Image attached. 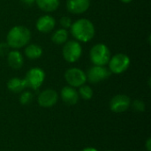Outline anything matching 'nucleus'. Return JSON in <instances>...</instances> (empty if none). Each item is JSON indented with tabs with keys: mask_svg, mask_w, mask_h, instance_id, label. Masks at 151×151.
Returning <instances> with one entry per match:
<instances>
[{
	"mask_svg": "<svg viewBox=\"0 0 151 151\" xmlns=\"http://www.w3.org/2000/svg\"><path fill=\"white\" fill-rule=\"evenodd\" d=\"M38 7L46 12H51L56 11L59 6V0H35Z\"/></svg>",
	"mask_w": 151,
	"mask_h": 151,
	"instance_id": "f3484780",
	"label": "nucleus"
},
{
	"mask_svg": "<svg viewBox=\"0 0 151 151\" xmlns=\"http://www.w3.org/2000/svg\"><path fill=\"white\" fill-rule=\"evenodd\" d=\"M106 151H114V150H106Z\"/></svg>",
	"mask_w": 151,
	"mask_h": 151,
	"instance_id": "cd10ccee",
	"label": "nucleus"
},
{
	"mask_svg": "<svg viewBox=\"0 0 151 151\" xmlns=\"http://www.w3.org/2000/svg\"><path fill=\"white\" fill-rule=\"evenodd\" d=\"M60 97L62 101L68 105H75L80 99V96L75 88L71 86L64 87L60 91Z\"/></svg>",
	"mask_w": 151,
	"mask_h": 151,
	"instance_id": "9b49d317",
	"label": "nucleus"
},
{
	"mask_svg": "<svg viewBox=\"0 0 151 151\" xmlns=\"http://www.w3.org/2000/svg\"><path fill=\"white\" fill-rule=\"evenodd\" d=\"M30 40L31 32L24 26H15L12 27L6 36V43L12 49L23 48L29 43Z\"/></svg>",
	"mask_w": 151,
	"mask_h": 151,
	"instance_id": "f03ea898",
	"label": "nucleus"
},
{
	"mask_svg": "<svg viewBox=\"0 0 151 151\" xmlns=\"http://www.w3.org/2000/svg\"><path fill=\"white\" fill-rule=\"evenodd\" d=\"M33 97V94L30 91H22L19 96V103L22 105H27L32 102Z\"/></svg>",
	"mask_w": 151,
	"mask_h": 151,
	"instance_id": "aec40b11",
	"label": "nucleus"
},
{
	"mask_svg": "<svg viewBox=\"0 0 151 151\" xmlns=\"http://www.w3.org/2000/svg\"><path fill=\"white\" fill-rule=\"evenodd\" d=\"M21 2H22L25 5L30 6V5H33V4L35 3V0H21Z\"/></svg>",
	"mask_w": 151,
	"mask_h": 151,
	"instance_id": "393cba45",
	"label": "nucleus"
},
{
	"mask_svg": "<svg viewBox=\"0 0 151 151\" xmlns=\"http://www.w3.org/2000/svg\"><path fill=\"white\" fill-rule=\"evenodd\" d=\"M27 88V83L24 79H20L18 77H13L10 79L7 82V88L12 93H20L24 91V89Z\"/></svg>",
	"mask_w": 151,
	"mask_h": 151,
	"instance_id": "2eb2a0df",
	"label": "nucleus"
},
{
	"mask_svg": "<svg viewBox=\"0 0 151 151\" xmlns=\"http://www.w3.org/2000/svg\"><path fill=\"white\" fill-rule=\"evenodd\" d=\"M62 54L64 59L68 63H74L82 55V47L78 41H69L64 43Z\"/></svg>",
	"mask_w": 151,
	"mask_h": 151,
	"instance_id": "39448f33",
	"label": "nucleus"
},
{
	"mask_svg": "<svg viewBox=\"0 0 151 151\" xmlns=\"http://www.w3.org/2000/svg\"><path fill=\"white\" fill-rule=\"evenodd\" d=\"M9 46L6 42H0V56L6 55L9 51Z\"/></svg>",
	"mask_w": 151,
	"mask_h": 151,
	"instance_id": "5701e85b",
	"label": "nucleus"
},
{
	"mask_svg": "<svg viewBox=\"0 0 151 151\" xmlns=\"http://www.w3.org/2000/svg\"><path fill=\"white\" fill-rule=\"evenodd\" d=\"M131 106L134 109V111H135L137 112H143L145 111V108H146L144 102L140 100V99L134 100L133 103H131Z\"/></svg>",
	"mask_w": 151,
	"mask_h": 151,
	"instance_id": "412c9836",
	"label": "nucleus"
},
{
	"mask_svg": "<svg viewBox=\"0 0 151 151\" xmlns=\"http://www.w3.org/2000/svg\"><path fill=\"white\" fill-rule=\"evenodd\" d=\"M65 80L68 83V86L73 88H80L86 84L87 74L86 73L77 67H72L66 70L65 73Z\"/></svg>",
	"mask_w": 151,
	"mask_h": 151,
	"instance_id": "423d86ee",
	"label": "nucleus"
},
{
	"mask_svg": "<svg viewBox=\"0 0 151 151\" xmlns=\"http://www.w3.org/2000/svg\"><path fill=\"white\" fill-rule=\"evenodd\" d=\"M59 22H60V25H61L62 28H65V29L70 28L72 24H73V21H72L71 18L68 17V16H63L60 19Z\"/></svg>",
	"mask_w": 151,
	"mask_h": 151,
	"instance_id": "4be33fe9",
	"label": "nucleus"
},
{
	"mask_svg": "<svg viewBox=\"0 0 151 151\" xmlns=\"http://www.w3.org/2000/svg\"><path fill=\"white\" fill-rule=\"evenodd\" d=\"M78 93H79V96L84 100H90L94 95V91H93L92 88L86 84H84L79 88Z\"/></svg>",
	"mask_w": 151,
	"mask_h": 151,
	"instance_id": "6ab92c4d",
	"label": "nucleus"
},
{
	"mask_svg": "<svg viewBox=\"0 0 151 151\" xmlns=\"http://www.w3.org/2000/svg\"><path fill=\"white\" fill-rule=\"evenodd\" d=\"M121 2H123V3H125V4H128V3H131L133 0H120Z\"/></svg>",
	"mask_w": 151,
	"mask_h": 151,
	"instance_id": "bb28decb",
	"label": "nucleus"
},
{
	"mask_svg": "<svg viewBox=\"0 0 151 151\" xmlns=\"http://www.w3.org/2000/svg\"><path fill=\"white\" fill-rule=\"evenodd\" d=\"M145 149L147 151H151V138H148L145 142Z\"/></svg>",
	"mask_w": 151,
	"mask_h": 151,
	"instance_id": "b1692460",
	"label": "nucleus"
},
{
	"mask_svg": "<svg viewBox=\"0 0 151 151\" xmlns=\"http://www.w3.org/2000/svg\"><path fill=\"white\" fill-rule=\"evenodd\" d=\"M26 46L27 47L25 49V55L27 58L35 60L42 57V49L40 45L35 44V43H30V44L28 43Z\"/></svg>",
	"mask_w": 151,
	"mask_h": 151,
	"instance_id": "dca6fc26",
	"label": "nucleus"
},
{
	"mask_svg": "<svg viewBox=\"0 0 151 151\" xmlns=\"http://www.w3.org/2000/svg\"><path fill=\"white\" fill-rule=\"evenodd\" d=\"M90 6V0H67L66 8L73 14H81L88 11Z\"/></svg>",
	"mask_w": 151,
	"mask_h": 151,
	"instance_id": "f8f14e48",
	"label": "nucleus"
},
{
	"mask_svg": "<svg viewBox=\"0 0 151 151\" xmlns=\"http://www.w3.org/2000/svg\"><path fill=\"white\" fill-rule=\"evenodd\" d=\"M58 101V94L52 88H47L42 90L37 98L38 104L42 108H50L54 106Z\"/></svg>",
	"mask_w": 151,
	"mask_h": 151,
	"instance_id": "9d476101",
	"label": "nucleus"
},
{
	"mask_svg": "<svg viewBox=\"0 0 151 151\" xmlns=\"http://www.w3.org/2000/svg\"><path fill=\"white\" fill-rule=\"evenodd\" d=\"M56 26L55 19L50 15H43L36 20V29L41 33H49L54 29Z\"/></svg>",
	"mask_w": 151,
	"mask_h": 151,
	"instance_id": "ddd939ff",
	"label": "nucleus"
},
{
	"mask_svg": "<svg viewBox=\"0 0 151 151\" xmlns=\"http://www.w3.org/2000/svg\"><path fill=\"white\" fill-rule=\"evenodd\" d=\"M86 74H87V81H88L90 83L96 84L108 79L111 76V73L105 66L93 65L88 69Z\"/></svg>",
	"mask_w": 151,
	"mask_h": 151,
	"instance_id": "6e6552de",
	"label": "nucleus"
},
{
	"mask_svg": "<svg viewBox=\"0 0 151 151\" xmlns=\"http://www.w3.org/2000/svg\"><path fill=\"white\" fill-rule=\"evenodd\" d=\"M89 57L94 65L105 66L108 65L111 58V51L109 48L104 43L95 44L89 52Z\"/></svg>",
	"mask_w": 151,
	"mask_h": 151,
	"instance_id": "7ed1b4c3",
	"label": "nucleus"
},
{
	"mask_svg": "<svg viewBox=\"0 0 151 151\" xmlns=\"http://www.w3.org/2000/svg\"><path fill=\"white\" fill-rule=\"evenodd\" d=\"M130 58L123 53H118L111 57L109 61V70L111 73L120 74L126 72L130 66Z\"/></svg>",
	"mask_w": 151,
	"mask_h": 151,
	"instance_id": "20e7f679",
	"label": "nucleus"
},
{
	"mask_svg": "<svg viewBox=\"0 0 151 151\" xmlns=\"http://www.w3.org/2000/svg\"><path fill=\"white\" fill-rule=\"evenodd\" d=\"M67 39H68V32L65 28H59L56 30L51 36V41L58 45L65 43Z\"/></svg>",
	"mask_w": 151,
	"mask_h": 151,
	"instance_id": "a211bd4d",
	"label": "nucleus"
},
{
	"mask_svg": "<svg viewBox=\"0 0 151 151\" xmlns=\"http://www.w3.org/2000/svg\"><path fill=\"white\" fill-rule=\"evenodd\" d=\"M81 151H99L98 150L93 148V147H87V148H84L83 150H81Z\"/></svg>",
	"mask_w": 151,
	"mask_h": 151,
	"instance_id": "a878e982",
	"label": "nucleus"
},
{
	"mask_svg": "<svg viewBox=\"0 0 151 151\" xmlns=\"http://www.w3.org/2000/svg\"><path fill=\"white\" fill-rule=\"evenodd\" d=\"M7 63L11 68L18 70L22 67L24 64V58L19 50H13L7 53Z\"/></svg>",
	"mask_w": 151,
	"mask_h": 151,
	"instance_id": "4468645a",
	"label": "nucleus"
},
{
	"mask_svg": "<svg viewBox=\"0 0 151 151\" xmlns=\"http://www.w3.org/2000/svg\"><path fill=\"white\" fill-rule=\"evenodd\" d=\"M72 35L78 41L81 42H87L93 39L95 36V26L88 19H79L74 21L71 27Z\"/></svg>",
	"mask_w": 151,
	"mask_h": 151,
	"instance_id": "f257e3e1",
	"label": "nucleus"
},
{
	"mask_svg": "<svg viewBox=\"0 0 151 151\" xmlns=\"http://www.w3.org/2000/svg\"><path fill=\"white\" fill-rule=\"evenodd\" d=\"M24 80L27 88L36 90L42 85L45 80V73L40 67H33L28 70Z\"/></svg>",
	"mask_w": 151,
	"mask_h": 151,
	"instance_id": "0eeeda50",
	"label": "nucleus"
},
{
	"mask_svg": "<svg viewBox=\"0 0 151 151\" xmlns=\"http://www.w3.org/2000/svg\"><path fill=\"white\" fill-rule=\"evenodd\" d=\"M131 99L128 96L119 94L114 96L110 101V109L112 112L122 113L131 107Z\"/></svg>",
	"mask_w": 151,
	"mask_h": 151,
	"instance_id": "1a4fd4ad",
	"label": "nucleus"
}]
</instances>
